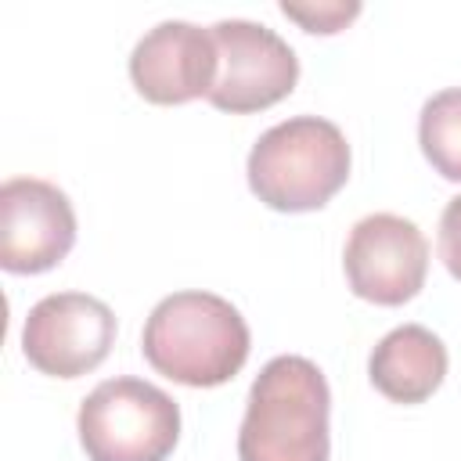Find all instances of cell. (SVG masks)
I'll return each instance as SVG.
<instances>
[{
	"label": "cell",
	"instance_id": "1",
	"mask_svg": "<svg viewBox=\"0 0 461 461\" xmlns=\"http://www.w3.org/2000/svg\"><path fill=\"white\" fill-rule=\"evenodd\" d=\"M252 335L241 310L212 292H173L144 321V360L191 389L230 382L249 360Z\"/></svg>",
	"mask_w": 461,
	"mask_h": 461
},
{
	"label": "cell",
	"instance_id": "2",
	"mask_svg": "<svg viewBox=\"0 0 461 461\" xmlns=\"http://www.w3.org/2000/svg\"><path fill=\"white\" fill-rule=\"evenodd\" d=\"M331 393L324 371L295 353L263 364L238 429V461H328Z\"/></svg>",
	"mask_w": 461,
	"mask_h": 461
},
{
	"label": "cell",
	"instance_id": "3",
	"mask_svg": "<svg viewBox=\"0 0 461 461\" xmlns=\"http://www.w3.org/2000/svg\"><path fill=\"white\" fill-rule=\"evenodd\" d=\"M249 187L277 212H310L328 205L349 180L346 133L321 115H292L249 151Z\"/></svg>",
	"mask_w": 461,
	"mask_h": 461
},
{
	"label": "cell",
	"instance_id": "4",
	"mask_svg": "<svg viewBox=\"0 0 461 461\" xmlns=\"http://www.w3.org/2000/svg\"><path fill=\"white\" fill-rule=\"evenodd\" d=\"M76 429L90 461H166L180 439V407L144 378H104L79 403Z\"/></svg>",
	"mask_w": 461,
	"mask_h": 461
},
{
	"label": "cell",
	"instance_id": "5",
	"mask_svg": "<svg viewBox=\"0 0 461 461\" xmlns=\"http://www.w3.org/2000/svg\"><path fill=\"white\" fill-rule=\"evenodd\" d=\"M220 68L209 104L230 115L263 112L288 97L299 79L295 50L267 25L249 18H223L212 25Z\"/></svg>",
	"mask_w": 461,
	"mask_h": 461
},
{
	"label": "cell",
	"instance_id": "6",
	"mask_svg": "<svg viewBox=\"0 0 461 461\" xmlns=\"http://www.w3.org/2000/svg\"><path fill=\"white\" fill-rule=\"evenodd\" d=\"M115 346V313L86 292H54L29 306L22 324L25 360L54 378L94 371Z\"/></svg>",
	"mask_w": 461,
	"mask_h": 461
},
{
	"label": "cell",
	"instance_id": "7",
	"mask_svg": "<svg viewBox=\"0 0 461 461\" xmlns=\"http://www.w3.org/2000/svg\"><path fill=\"white\" fill-rule=\"evenodd\" d=\"M342 267L353 295L375 306H400L425 285L429 241L414 220L396 212H371L353 223Z\"/></svg>",
	"mask_w": 461,
	"mask_h": 461
},
{
	"label": "cell",
	"instance_id": "8",
	"mask_svg": "<svg viewBox=\"0 0 461 461\" xmlns=\"http://www.w3.org/2000/svg\"><path fill=\"white\" fill-rule=\"evenodd\" d=\"M76 245V212L68 194L40 176H11L0 187V267L11 274H43Z\"/></svg>",
	"mask_w": 461,
	"mask_h": 461
},
{
	"label": "cell",
	"instance_id": "9",
	"mask_svg": "<svg viewBox=\"0 0 461 461\" xmlns=\"http://www.w3.org/2000/svg\"><path fill=\"white\" fill-rule=\"evenodd\" d=\"M220 54L212 29L169 18L148 29L130 54V79L151 104H184L209 97L216 83Z\"/></svg>",
	"mask_w": 461,
	"mask_h": 461
},
{
	"label": "cell",
	"instance_id": "10",
	"mask_svg": "<svg viewBox=\"0 0 461 461\" xmlns=\"http://www.w3.org/2000/svg\"><path fill=\"white\" fill-rule=\"evenodd\" d=\"M367 378L393 403H421L447 378V346L421 324H400L371 349Z\"/></svg>",
	"mask_w": 461,
	"mask_h": 461
},
{
	"label": "cell",
	"instance_id": "11",
	"mask_svg": "<svg viewBox=\"0 0 461 461\" xmlns=\"http://www.w3.org/2000/svg\"><path fill=\"white\" fill-rule=\"evenodd\" d=\"M418 144L443 180H461V86H447L421 104Z\"/></svg>",
	"mask_w": 461,
	"mask_h": 461
},
{
	"label": "cell",
	"instance_id": "12",
	"mask_svg": "<svg viewBox=\"0 0 461 461\" xmlns=\"http://www.w3.org/2000/svg\"><path fill=\"white\" fill-rule=\"evenodd\" d=\"M281 11L292 22H299L306 32H339L360 14V4L357 0H324V4H292V0H285Z\"/></svg>",
	"mask_w": 461,
	"mask_h": 461
},
{
	"label": "cell",
	"instance_id": "13",
	"mask_svg": "<svg viewBox=\"0 0 461 461\" xmlns=\"http://www.w3.org/2000/svg\"><path fill=\"white\" fill-rule=\"evenodd\" d=\"M439 259L461 281V194L450 198L439 216Z\"/></svg>",
	"mask_w": 461,
	"mask_h": 461
}]
</instances>
